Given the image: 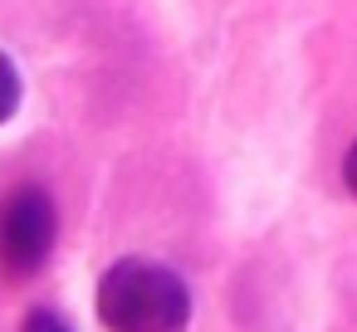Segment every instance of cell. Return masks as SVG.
<instances>
[{"instance_id": "1", "label": "cell", "mask_w": 357, "mask_h": 332, "mask_svg": "<svg viewBox=\"0 0 357 332\" xmlns=\"http://www.w3.org/2000/svg\"><path fill=\"white\" fill-rule=\"evenodd\" d=\"M98 322L108 332H186L191 288L157 259H118L98 278Z\"/></svg>"}, {"instance_id": "2", "label": "cell", "mask_w": 357, "mask_h": 332, "mask_svg": "<svg viewBox=\"0 0 357 332\" xmlns=\"http://www.w3.org/2000/svg\"><path fill=\"white\" fill-rule=\"evenodd\" d=\"M59 239V210L50 191L20 186L0 200V274L6 278H30L45 269Z\"/></svg>"}, {"instance_id": "3", "label": "cell", "mask_w": 357, "mask_h": 332, "mask_svg": "<svg viewBox=\"0 0 357 332\" xmlns=\"http://www.w3.org/2000/svg\"><path fill=\"white\" fill-rule=\"evenodd\" d=\"M20 98H25V84H20V69L10 54H0V122H10L20 113Z\"/></svg>"}, {"instance_id": "4", "label": "cell", "mask_w": 357, "mask_h": 332, "mask_svg": "<svg viewBox=\"0 0 357 332\" xmlns=\"http://www.w3.org/2000/svg\"><path fill=\"white\" fill-rule=\"evenodd\" d=\"M25 332H74L59 313H50V308H35L30 317H25Z\"/></svg>"}, {"instance_id": "5", "label": "cell", "mask_w": 357, "mask_h": 332, "mask_svg": "<svg viewBox=\"0 0 357 332\" xmlns=\"http://www.w3.org/2000/svg\"><path fill=\"white\" fill-rule=\"evenodd\" d=\"M342 186L357 196V142L347 147V157H342Z\"/></svg>"}]
</instances>
